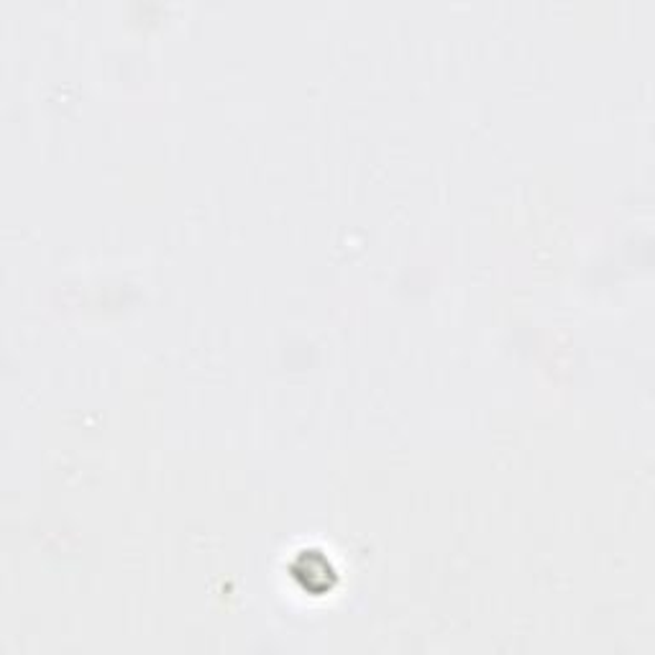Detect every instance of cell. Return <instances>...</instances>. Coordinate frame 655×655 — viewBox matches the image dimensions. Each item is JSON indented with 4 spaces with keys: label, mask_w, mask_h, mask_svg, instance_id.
<instances>
[{
    "label": "cell",
    "mask_w": 655,
    "mask_h": 655,
    "mask_svg": "<svg viewBox=\"0 0 655 655\" xmlns=\"http://www.w3.org/2000/svg\"><path fill=\"white\" fill-rule=\"evenodd\" d=\"M292 576L300 578L305 592L318 594V597L334 592L336 578H338L330 558H326L322 556V550H315V548H305L297 553L292 560Z\"/></svg>",
    "instance_id": "obj_1"
}]
</instances>
